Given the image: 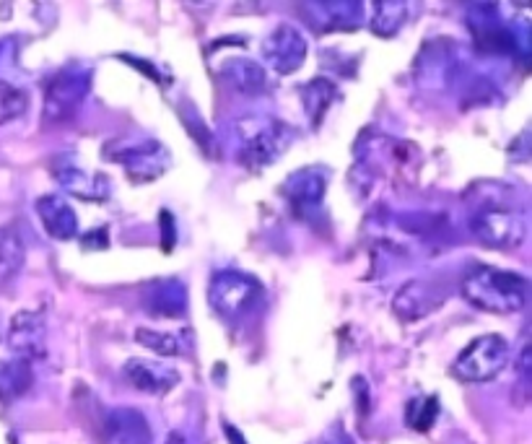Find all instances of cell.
<instances>
[{"mask_svg":"<svg viewBox=\"0 0 532 444\" xmlns=\"http://www.w3.org/2000/svg\"><path fill=\"white\" fill-rule=\"evenodd\" d=\"M37 213L47 232L55 239H73L78 232V216L71 208V203H65L63 198L55 195H45L37 203Z\"/></svg>","mask_w":532,"mask_h":444,"instance_id":"7c38bea8","label":"cell"},{"mask_svg":"<svg viewBox=\"0 0 532 444\" xmlns=\"http://www.w3.org/2000/svg\"><path fill=\"white\" fill-rule=\"evenodd\" d=\"M462 296L473 307L494 315H512L520 312L527 302V281L517 273L499 271L491 265H475L462 278Z\"/></svg>","mask_w":532,"mask_h":444,"instance_id":"6da1fadb","label":"cell"},{"mask_svg":"<svg viewBox=\"0 0 532 444\" xmlns=\"http://www.w3.org/2000/svg\"><path fill=\"white\" fill-rule=\"evenodd\" d=\"M283 148H286L283 125L270 123V120L257 123L255 133L242 136V156L247 161H257V164H273V159Z\"/></svg>","mask_w":532,"mask_h":444,"instance_id":"8fae6325","label":"cell"},{"mask_svg":"<svg viewBox=\"0 0 532 444\" xmlns=\"http://www.w3.org/2000/svg\"><path fill=\"white\" fill-rule=\"evenodd\" d=\"M125 377L130 380V385L138 387L141 393H169L177 382H180V374L174 372L172 367H164L159 361L148 359H130L125 364Z\"/></svg>","mask_w":532,"mask_h":444,"instance_id":"30bf717a","label":"cell"},{"mask_svg":"<svg viewBox=\"0 0 532 444\" xmlns=\"http://www.w3.org/2000/svg\"><path fill=\"white\" fill-rule=\"evenodd\" d=\"M24 258H26V247L21 234L16 232L13 226L0 229V284L11 281V278L21 271Z\"/></svg>","mask_w":532,"mask_h":444,"instance_id":"4fadbf2b","label":"cell"},{"mask_svg":"<svg viewBox=\"0 0 532 444\" xmlns=\"http://www.w3.org/2000/svg\"><path fill=\"white\" fill-rule=\"evenodd\" d=\"M413 408H408V424L418 432H426L431 424H434L436 413H439V406H436V398H421L413 400Z\"/></svg>","mask_w":532,"mask_h":444,"instance_id":"ac0fdd59","label":"cell"},{"mask_svg":"<svg viewBox=\"0 0 532 444\" xmlns=\"http://www.w3.org/2000/svg\"><path fill=\"white\" fill-rule=\"evenodd\" d=\"M512 351L501 335H481L470 346L462 348L452 364V374L460 382H488L507 369Z\"/></svg>","mask_w":532,"mask_h":444,"instance_id":"3957f363","label":"cell"},{"mask_svg":"<svg viewBox=\"0 0 532 444\" xmlns=\"http://www.w3.org/2000/svg\"><path fill=\"white\" fill-rule=\"evenodd\" d=\"M135 341L143 343V346L151 348V351H156V354H161V356L185 354V343H182L180 335L164 333V330L141 328L138 333H135Z\"/></svg>","mask_w":532,"mask_h":444,"instance_id":"9a60e30c","label":"cell"},{"mask_svg":"<svg viewBox=\"0 0 532 444\" xmlns=\"http://www.w3.org/2000/svg\"><path fill=\"white\" fill-rule=\"evenodd\" d=\"M470 232L475 239H481L486 247L494 250H514L520 247L527 237V219L517 208L501 206V203H488L478 208L470 219Z\"/></svg>","mask_w":532,"mask_h":444,"instance_id":"7a4b0ae2","label":"cell"},{"mask_svg":"<svg viewBox=\"0 0 532 444\" xmlns=\"http://www.w3.org/2000/svg\"><path fill=\"white\" fill-rule=\"evenodd\" d=\"M257 286L247 278L237 276V273H224L218 276L211 286V304L216 307V312L231 317L242 315L244 309L250 307L257 299Z\"/></svg>","mask_w":532,"mask_h":444,"instance_id":"52a82bcc","label":"cell"},{"mask_svg":"<svg viewBox=\"0 0 532 444\" xmlns=\"http://www.w3.org/2000/svg\"><path fill=\"white\" fill-rule=\"evenodd\" d=\"M117 159L125 164V169H128L130 177H135V180H154V177H159L169 167V154L156 141H141L135 143V146L122 148Z\"/></svg>","mask_w":532,"mask_h":444,"instance_id":"ba28073f","label":"cell"},{"mask_svg":"<svg viewBox=\"0 0 532 444\" xmlns=\"http://www.w3.org/2000/svg\"><path fill=\"white\" fill-rule=\"evenodd\" d=\"M29 387V361H11V364H0V393L13 398L21 395Z\"/></svg>","mask_w":532,"mask_h":444,"instance_id":"2e32d148","label":"cell"},{"mask_svg":"<svg viewBox=\"0 0 532 444\" xmlns=\"http://www.w3.org/2000/svg\"><path fill=\"white\" fill-rule=\"evenodd\" d=\"M26 110V94L11 84L0 81V123H8Z\"/></svg>","mask_w":532,"mask_h":444,"instance_id":"e0dca14e","label":"cell"},{"mask_svg":"<svg viewBox=\"0 0 532 444\" xmlns=\"http://www.w3.org/2000/svg\"><path fill=\"white\" fill-rule=\"evenodd\" d=\"M8 346L16 354V359L32 361L45 356L47 346V325L45 312L42 309H24L11 320V330H8Z\"/></svg>","mask_w":532,"mask_h":444,"instance_id":"5b68a950","label":"cell"},{"mask_svg":"<svg viewBox=\"0 0 532 444\" xmlns=\"http://www.w3.org/2000/svg\"><path fill=\"white\" fill-rule=\"evenodd\" d=\"M89 91V76L81 73H58L47 86L45 120L47 123H65L78 112Z\"/></svg>","mask_w":532,"mask_h":444,"instance_id":"277c9868","label":"cell"},{"mask_svg":"<svg viewBox=\"0 0 532 444\" xmlns=\"http://www.w3.org/2000/svg\"><path fill=\"white\" fill-rule=\"evenodd\" d=\"M263 55L268 65L278 73H294L307 58V42L294 26L281 24L263 42Z\"/></svg>","mask_w":532,"mask_h":444,"instance_id":"8992f818","label":"cell"},{"mask_svg":"<svg viewBox=\"0 0 532 444\" xmlns=\"http://www.w3.org/2000/svg\"><path fill=\"white\" fill-rule=\"evenodd\" d=\"M444 294L436 291V286L424 284V281H413V284H405L403 289L398 291L395 302H392V309L400 320L411 322V320H421L424 315L434 312L436 307H442Z\"/></svg>","mask_w":532,"mask_h":444,"instance_id":"9c48e42d","label":"cell"},{"mask_svg":"<svg viewBox=\"0 0 532 444\" xmlns=\"http://www.w3.org/2000/svg\"><path fill=\"white\" fill-rule=\"evenodd\" d=\"M60 174V182H63L65 190H71L76 198H84V200H102L104 195H107V182H97V177H89V174H84L81 169H63Z\"/></svg>","mask_w":532,"mask_h":444,"instance_id":"5bb4252c","label":"cell"}]
</instances>
